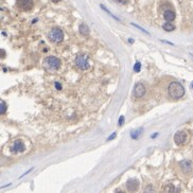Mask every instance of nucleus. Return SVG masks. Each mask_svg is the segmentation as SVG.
Returning <instances> with one entry per match:
<instances>
[{"label": "nucleus", "instance_id": "20", "mask_svg": "<svg viewBox=\"0 0 193 193\" xmlns=\"http://www.w3.org/2000/svg\"><path fill=\"white\" fill-rule=\"evenodd\" d=\"M114 137H116V133H113L110 136L108 137V140H111V139H114Z\"/></svg>", "mask_w": 193, "mask_h": 193}, {"label": "nucleus", "instance_id": "1", "mask_svg": "<svg viewBox=\"0 0 193 193\" xmlns=\"http://www.w3.org/2000/svg\"><path fill=\"white\" fill-rule=\"evenodd\" d=\"M168 93L172 99H180L185 95V88L179 82H172L168 87Z\"/></svg>", "mask_w": 193, "mask_h": 193}, {"label": "nucleus", "instance_id": "24", "mask_svg": "<svg viewBox=\"0 0 193 193\" xmlns=\"http://www.w3.org/2000/svg\"><path fill=\"white\" fill-rule=\"evenodd\" d=\"M51 1H52V2H54V3H56V2H60L61 0H51Z\"/></svg>", "mask_w": 193, "mask_h": 193}, {"label": "nucleus", "instance_id": "19", "mask_svg": "<svg viewBox=\"0 0 193 193\" xmlns=\"http://www.w3.org/2000/svg\"><path fill=\"white\" fill-rule=\"evenodd\" d=\"M123 122H124V117L121 116V117H120V119H119V126H121Z\"/></svg>", "mask_w": 193, "mask_h": 193}, {"label": "nucleus", "instance_id": "21", "mask_svg": "<svg viewBox=\"0 0 193 193\" xmlns=\"http://www.w3.org/2000/svg\"><path fill=\"white\" fill-rule=\"evenodd\" d=\"M55 86H56V88H57V89H61V88H62L61 84H60V83H57V82L55 83Z\"/></svg>", "mask_w": 193, "mask_h": 193}, {"label": "nucleus", "instance_id": "13", "mask_svg": "<svg viewBox=\"0 0 193 193\" xmlns=\"http://www.w3.org/2000/svg\"><path fill=\"white\" fill-rule=\"evenodd\" d=\"M80 33L83 35H88L89 34V28L87 27V24H82L80 26Z\"/></svg>", "mask_w": 193, "mask_h": 193}, {"label": "nucleus", "instance_id": "10", "mask_svg": "<svg viewBox=\"0 0 193 193\" xmlns=\"http://www.w3.org/2000/svg\"><path fill=\"white\" fill-rule=\"evenodd\" d=\"M179 167L183 170V172L190 173L192 171V162L190 160H183V161L179 162Z\"/></svg>", "mask_w": 193, "mask_h": 193}, {"label": "nucleus", "instance_id": "23", "mask_svg": "<svg viewBox=\"0 0 193 193\" xmlns=\"http://www.w3.org/2000/svg\"><path fill=\"white\" fill-rule=\"evenodd\" d=\"M117 1L120 3H125V0H117Z\"/></svg>", "mask_w": 193, "mask_h": 193}, {"label": "nucleus", "instance_id": "15", "mask_svg": "<svg viewBox=\"0 0 193 193\" xmlns=\"http://www.w3.org/2000/svg\"><path fill=\"white\" fill-rule=\"evenodd\" d=\"M6 111V104L3 102V101H1L0 102V114L3 115Z\"/></svg>", "mask_w": 193, "mask_h": 193}, {"label": "nucleus", "instance_id": "4", "mask_svg": "<svg viewBox=\"0 0 193 193\" xmlns=\"http://www.w3.org/2000/svg\"><path fill=\"white\" fill-rule=\"evenodd\" d=\"M75 65L81 70H87L89 68V60H88V56L84 55V54L77 55L75 57Z\"/></svg>", "mask_w": 193, "mask_h": 193}, {"label": "nucleus", "instance_id": "25", "mask_svg": "<svg viewBox=\"0 0 193 193\" xmlns=\"http://www.w3.org/2000/svg\"><path fill=\"white\" fill-rule=\"evenodd\" d=\"M116 193H125V192H123V191H121V190H118Z\"/></svg>", "mask_w": 193, "mask_h": 193}, {"label": "nucleus", "instance_id": "16", "mask_svg": "<svg viewBox=\"0 0 193 193\" xmlns=\"http://www.w3.org/2000/svg\"><path fill=\"white\" fill-rule=\"evenodd\" d=\"M141 132H142V130H137V131H135V132H132V133H131V136H132L133 139H137L138 136H139V135L141 134Z\"/></svg>", "mask_w": 193, "mask_h": 193}, {"label": "nucleus", "instance_id": "6", "mask_svg": "<svg viewBox=\"0 0 193 193\" xmlns=\"http://www.w3.org/2000/svg\"><path fill=\"white\" fill-rule=\"evenodd\" d=\"M186 140H187V134L185 132H183V131H179V132H177L174 135V141L177 146L184 144L186 142Z\"/></svg>", "mask_w": 193, "mask_h": 193}, {"label": "nucleus", "instance_id": "3", "mask_svg": "<svg viewBox=\"0 0 193 193\" xmlns=\"http://www.w3.org/2000/svg\"><path fill=\"white\" fill-rule=\"evenodd\" d=\"M48 37H49V39L53 42H61L62 40L64 39V33L61 29H58V28H53V29L49 32Z\"/></svg>", "mask_w": 193, "mask_h": 193}, {"label": "nucleus", "instance_id": "7", "mask_svg": "<svg viewBox=\"0 0 193 193\" xmlns=\"http://www.w3.org/2000/svg\"><path fill=\"white\" fill-rule=\"evenodd\" d=\"M146 93V87H144V85L141 84V83H138L136 84L135 88H134V95L135 97L137 98H142L143 95Z\"/></svg>", "mask_w": 193, "mask_h": 193}, {"label": "nucleus", "instance_id": "2", "mask_svg": "<svg viewBox=\"0 0 193 193\" xmlns=\"http://www.w3.org/2000/svg\"><path fill=\"white\" fill-rule=\"evenodd\" d=\"M44 66L47 70H50V71H54V70H57L61 66V61L58 60L55 56H48L47 58H45L44 61Z\"/></svg>", "mask_w": 193, "mask_h": 193}, {"label": "nucleus", "instance_id": "5", "mask_svg": "<svg viewBox=\"0 0 193 193\" xmlns=\"http://www.w3.org/2000/svg\"><path fill=\"white\" fill-rule=\"evenodd\" d=\"M16 4L20 10L29 11L33 6V0H16Z\"/></svg>", "mask_w": 193, "mask_h": 193}, {"label": "nucleus", "instance_id": "8", "mask_svg": "<svg viewBox=\"0 0 193 193\" xmlns=\"http://www.w3.org/2000/svg\"><path fill=\"white\" fill-rule=\"evenodd\" d=\"M138 187H139V182H138L137 179H135V178H131V179L127 180L126 188L130 192H135V191H137Z\"/></svg>", "mask_w": 193, "mask_h": 193}, {"label": "nucleus", "instance_id": "9", "mask_svg": "<svg viewBox=\"0 0 193 193\" xmlns=\"http://www.w3.org/2000/svg\"><path fill=\"white\" fill-rule=\"evenodd\" d=\"M11 151L13 152V153H20V152H24V142L21 140H16L15 142L13 143V146L11 149Z\"/></svg>", "mask_w": 193, "mask_h": 193}, {"label": "nucleus", "instance_id": "22", "mask_svg": "<svg viewBox=\"0 0 193 193\" xmlns=\"http://www.w3.org/2000/svg\"><path fill=\"white\" fill-rule=\"evenodd\" d=\"M1 53H2V54H1V57H3V56H5V52L2 50V49H1Z\"/></svg>", "mask_w": 193, "mask_h": 193}, {"label": "nucleus", "instance_id": "12", "mask_svg": "<svg viewBox=\"0 0 193 193\" xmlns=\"http://www.w3.org/2000/svg\"><path fill=\"white\" fill-rule=\"evenodd\" d=\"M175 13L173 12V11H171V10H169V11H166L164 12V19L167 21H173L175 19Z\"/></svg>", "mask_w": 193, "mask_h": 193}, {"label": "nucleus", "instance_id": "14", "mask_svg": "<svg viewBox=\"0 0 193 193\" xmlns=\"http://www.w3.org/2000/svg\"><path fill=\"white\" fill-rule=\"evenodd\" d=\"M162 28H164L166 31H168V32H171V31H173V30L175 29V27L173 26L171 22H166V24L162 26Z\"/></svg>", "mask_w": 193, "mask_h": 193}, {"label": "nucleus", "instance_id": "26", "mask_svg": "<svg viewBox=\"0 0 193 193\" xmlns=\"http://www.w3.org/2000/svg\"><path fill=\"white\" fill-rule=\"evenodd\" d=\"M191 87H192V88H193V83H192V85H191Z\"/></svg>", "mask_w": 193, "mask_h": 193}, {"label": "nucleus", "instance_id": "17", "mask_svg": "<svg viewBox=\"0 0 193 193\" xmlns=\"http://www.w3.org/2000/svg\"><path fill=\"white\" fill-rule=\"evenodd\" d=\"M144 193H155V192H154V188H153V186H152V185H149V186H146V190H144Z\"/></svg>", "mask_w": 193, "mask_h": 193}, {"label": "nucleus", "instance_id": "18", "mask_svg": "<svg viewBox=\"0 0 193 193\" xmlns=\"http://www.w3.org/2000/svg\"><path fill=\"white\" fill-rule=\"evenodd\" d=\"M140 68H141L140 63L137 62V63L135 64V66H134V70H135V72H139V71H140Z\"/></svg>", "mask_w": 193, "mask_h": 193}, {"label": "nucleus", "instance_id": "11", "mask_svg": "<svg viewBox=\"0 0 193 193\" xmlns=\"http://www.w3.org/2000/svg\"><path fill=\"white\" fill-rule=\"evenodd\" d=\"M164 193H180V189L173 185H168L164 188Z\"/></svg>", "mask_w": 193, "mask_h": 193}]
</instances>
